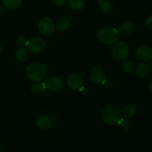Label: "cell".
<instances>
[{"label":"cell","mask_w":152,"mask_h":152,"mask_svg":"<svg viewBox=\"0 0 152 152\" xmlns=\"http://www.w3.org/2000/svg\"><path fill=\"white\" fill-rule=\"evenodd\" d=\"M37 125L39 129L42 130H47L51 126V121L49 117L46 116H39L37 120Z\"/></svg>","instance_id":"4fadbf2b"},{"label":"cell","mask_w":152,"mask_h":152,"mask_svg":"<svg viewBox=\"0 0 152 152\" xmlns=\"http://www.w3.org/2000/svg\"><path fill=\"white\" fill-rule=\"evenodd\" d=\"M70 7L74 10H82L85 6V0H68Z\"/></svg>","instance_id":"d6986e66"},{"label":"cell","mask_w":152,"mask_h":152,"mask_svg":"<svg viewBox=\"0 0 152 152\" xmlns=\"http://www.w3.org/2000/svg\"><path fill=\"white\" fill-rule=\"evenodd\" d=\"M53 4L57 7H62L66 2V0H51Z\"/></svg>","instance_id":"cb8c5ba5"},{"label":"cell","mask_w":152,"mask_h":152,"mask_svg":"<svg viewBox=\"0 0 152 152\" xmlns=\"http://www.w3.org/2000/svg\"><path fill=\"white\" fill-rule=\"evenodd\" d=\"M122 68H123L124 72L129 74V73H132L134 71L135 65L134 64V62H132V61H124L123 63L122 64Z\"/></svg>","instance_id":"44dd1931"},{"label":"cell","mask_w":152,"mask_h":152,"mask_svg":"<svg viewBox=\"0 0 152 152\" xmlns=\"http://www.w3.org/2000/svg\"><path fill=\"white\" fill-rule=\"evenodd\" d=\"M91 80L95 84H102L105 80V71L100 67H94L89 73Z\"/></svg>","instance_id":"30bf717a"},{"label":"cell","mask_w":152,"mask_h":152,"mask_svg":"<svg viewBox=\"0 0 152 152\" xmlns=\"http://www.w3.org/2000/svg\"><path fill=\"white\" fill-rule=\"evenodd\" d=\"M136 56L140 60L148 62L152 59V48L148 45H140L137 48Z\"/></svg>","instance_id":"9c48e42d"},{"label":"cell","mask_w":152,"mask_h":152,"mask_svg":"<svg viewBox=\"0 0 152 152\" xmlns=\"http://www.w3.org/2000/svg\"><path fill=\"white\" fill-rule=\"evenodd\" d=\"M102 84H104V86H105V87L106 88H111V86H112V83L110 81H105V80H104V81L102 82Z\"/></svg>","instance_id":"484cf974"},{"label":"cell","mask_w":152,"mask_h":152,"mask_svg":"<svg viewBox=\"0 0 152 152\" xmlns=\"http://www.w3.org/2000/svg\"><path fill=\"white\" fill-rule=\"evenodd\" d=\"M56 25L54 22L50 17H43L39 21L38 31L45 36H50L55 31Z\"/></svg>","instance_id":"5b68a950"},{"label":"cell","mask_w":152,"mask_h":152,"mask_svg":"<svg viewBox=\"0 0 152 152\" xmlns=\"http://www.w3.org/2000/svg\"><path fill=\"white\" fill-rule=\"evenodd\" d=\"M137 112V106L134 103H129L123 108V115L126 118H132Z\"/></svg>","instance_id":"5bb4252c"},{"label":"cell","mask_w":152,"mask_h":152,"mask_svg":"<svg viewBox=\"0 0 152 152\" xmlns=\"http://www.w3.org/2000/svg\"><path fill=\"white\" fill-rule=\"evenodd\" d=\"M28 50L33 53H40L46 48V41L40 37H35L28 40L27 44Z\"/></svg>","instance_id":"8992f818"},{"label":"cell","mask_w":152,"mask_h":152,"mask_svg":"<svg viewBox=\"0 0 152 152\" xmlns=\"http://www.w3.org/2000/svg\"><path fill=\"white\" fill-rule=\"evenodd\" d=\"M151 70H152V61H151Z\"/></svg>","instance_id":"1f68e13d"},{"label":"cell","mask_w":152,"mask_h":152,"mask_svg":"<svg viewBox=\"0 0 152 152\" xmlns=\"http://www.w3.org/2000/svg\"><path fill=\"white\" fill-rule=\"evenodd\" d=\"M45 84L46 88L52 92L59 91L63 87V83L62 80L56 76H52L46 79Z\"/></svg>","instance_id":"52a82bcc"},{"label":"cell","mask_w":152,"mask_h":152,"mask_svg":"<svg viewBox=\"0 0 152 152\" xmlns=\"http://www.w3.org/2000/svg\"><path fill=\"white\" fill-rule=\"evenodd\" d=\"M79 91H81V94L83 95H86L88 94V91L86 88H83V86Z\"/></svg>","instance_id":"4316f807"},{"label":"cell","mask_w":152,"mask_h":152,"mask_svg":"<svg viewBox=\"0 0 152 152\" xmlns=\"http://www.w3.org/2000/svg\"><path fill=\"white\" fill-rule=\"evenodd\" d=\"M16 58L19 62H25L29 58V53L27 49L20 48L16 52Z\"/></svg>","instance_id":"2e32d148"},{"label":"cell","mask_w":152,"mask_h":152,"mask_svg":"<svg viewBox=\"0 0 152 152\" xmlns=\"http://www.w3.org/2000/svg\"><path fill=\"white\" fill-rule=\"evenodd\" d=\"M3 151V145L0 142V152H2Z\"/></svg>","instance_id":"f1b7e54d"},{"label":"cell","mask_w":152,"mask_h":152,"mask_svg":"<svg viewBox=\"0 0 152 152\" xmlns=\"http://www.w3.org/2000/svg\"><path fill=\"white\" fill-rule=\"evenodd\" d=\"M149 88H150V90L152 91V80H151V82H150V83H149Z\"/></svg>","instance_id":"4dcf8cb0"},{"label":"cell","mask_w":152,"mask_h":152,"mask_svg":"<svg viewBox=\"0 0 152 152\" xmlns=\"http://www.w3.org/2000/svg\"><path fill=\"white\" fill-rule=\"evenodd\" d=\"M16 42H17V44L19 46L23 47V46H27V44L28 42V39L25 36H20L19 37H18L17 40H16Z\"/></svg>","instance_id":"603a6c76"},{"label":"cell","mask_w":152,"mask_h":152,"mask_svg":"<svg viewBox=\"0 0 152 152\" xmlns=\"http://www.w3.org/2000/svg\"><path fill=\"white\" fill-rule=\"evenodd\" d=\"M70 26V21L69 19H67V18L62 17L60 18L59 20L56 22V28L58 31H66Z\"/></svg>","instance_id":"e0dca14e"},{"label":"cell","mask_w":152,"mask_h":152,"mask_svg":"<svg viewBox=\"0 0 152 152\" xmlns=\"http://www.w3.org/2000/svg\"><path fill=\"white\" fill-rule=\"evenodd\" d=\"M67 84L72 90L79 91L83 86V80L79 74L73 73L68 77Z\"/></svg>","instance_id":"ba28073f"},{"label":"cell","mask_w":152,"mask_h":152,"mask_svg":"<svg viewBox=\"0 0 152 152\" xmlns=\"http://www.w3.org/2000/svg\"><path fill=\"white\" fill-rule=\"evenodd\" d=\"M2 13H3V8H2V7H1V6L0 5V16H1V15L2 14Z\"/></svg>","instance_id":"f546056e"},{"label":"cell","mask_w":152,"mask_h":152,"mask_svg":"<svg viewBox=\"0 0 152 152\" xmlns=\"http://www.w3.org/2000/svg\"><path fill=\"white\" fill-rule=\"evenodd\" d=\"M123 117L121 110L114 105H106L101 111V118L103 123L108 126H114L117 124Z\"/></svg>","instance_id":"7a4b0ae2"},{"label":"cell","mask_w":152,"mask_h":152,"mask_svg":"<svg viewBox=\"0 0 152 152\" xmlns=\"http://www.w3.org/2000/svg\"><path fill=\"white\" fill-rule=\"evenodd\" d=\"M129 48L126 42H117L112 48L111 55L112 57L118 62L125 61L129 56Z\"/></svg>","instance_id":"277c9868"},{"label":"cell","mask_w":152,"mask_h":152,"mask_svg":"<svg viewBox=\"0 0 152 152\" xmlns=\"http://www.w3.org/2000/svg\"><path fill=\"white\" fill-rule=\"evenodd\" d=\"M46 86L45 83L42 82H36L32 86H31V91L36 94H42L45 91Z\"/></svg>","instance_id":"ac0fdd59"},{"label":"cell","mask_w":152,"mask_h":152,"mask_svg":"<svg viewBox=\"0 0 152 152\" xmlns=\"http://www.w3.org/2000/svg\"><path fill=\"white\" fill-rule=\"evenodd\" d=\"M27 77L34 82H42L46 79L48 70L45 65L39 62L30 64L25 70Z\"/></svg>","instance_id":"6da1fadb"},{"label":"cell","mask_w":152,"mask_h":152,"mask_svg":"<svg viewBox=\"0 0 152 152\" xmlns=\"http://www.w3.org/2000/svg\"><path fill=\"white\" fill-rule=\"evenodd\" d=\"M119 31L115 28H102L98 31V39L102 44L111 45L114 44L119 39Z\"/></svg>","instance_id":"3957f363"},{"label":"cell","mask_w":152,"mask_h":152,"mask_svg":"<svg viewBox=\"0 0 152 152\" xmlns=\"http://www.w3.org/2000/svg\"><path fill=\"white\" fill-rule=\"evenodd\" d=\"M99 9H100L102 13H108L112 10L113 5L109 1L100 0V1H99Z\"/></svg>","instance_id":"ffe728a7"},{"label":"cell","mask_w":152,"mask_h":152,"mask_svg":"<svg viewBox=\"0 0 152 152\" xmlns=\"http://www.w3.org/2000/svg\"><path fill=\"white\" fill-rule=\"evenodd\" d=\"M145 25L149 29H152V14L149 15L145 20Z\"/></svg>","instance_id":"d4e9b609"},{"label":"cell","mask_w":152,"mask_h":152,"mask_svg":"<svg viewBox=\"0 0 152 152\" xmlns=\"http://www.w3.org/2000/svg\"><path fill=\"white\" fill-rule=\"evenodd\" d=\"M136 74L140 78H146L150 74V67L145 62H140L136 67Z\"/></svg>","instance_id":"8fae6325"},{"label":"cell","mask_w":152,"mask_h":152,"mask_svg":"<svg viewBox=\"0 0 152 152\" xmlns=\"http://www.w3.org/2000/svg\"><path fill=\"white\" fill-rule=\"evenodd\" d=\"M22 0H2V4L8 10H15L22 4Z\"/></svg>","instance_id":"9a60e30c"},{"label":"cell","mask_w":152,"mask_h":152,"mask_svg":"<svg viewBox=\"0 0 152 152\" xmlns=\"http://www.w3.org/2000/svg\"><path fill=\"white\" fill-rule=\"evenodd\" d=\"M134 24L133 22H130V21H126V22H123L121 25H120L119 28V31L122 34L124 35H129L131 34L134 31Z\"/></svg>","instance_id":"7c38bea8"},{"label":"cell","mask_w":152,"mask_h":152,"mask_svg":"<svg viewBox=\"0 0 152 152\" xmlns=\"http://www.w3.org/2000/svg\"><path fill=\"white\" fill-rule=\"evenodd\" d=\"M117 124L119 125V126H120V129L123 131H129V129H131V126H131L130 122L128 121V120H124L123 117L120 119V120L118 122V123H117Z\"/></svg>","instance_id":"7402d4cb"},{"label":"cell","mask_w":152,"mask_h":152,"mask_svg":"<svg viewBox=\"0 0 152 152\" xmlns=\"http://www.w3.org/2000/svg\"><path fill=\"white\" fill-rule=\"evenodd\" d=\"M2 51H3V45H2V43H1V42L0 41V55L1 54Z\"/></svg>","instance_id":"83f0119b"}]
</instances>
